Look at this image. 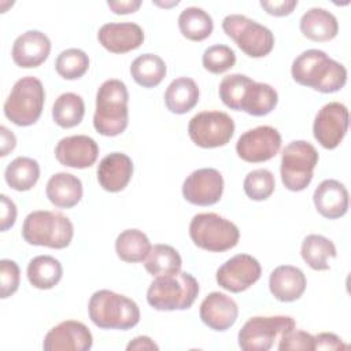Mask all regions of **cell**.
<instances>
[{"label": "cell", "instance_id": "obj_1", "mask_svg": "<svg viewBox=\"0 0 351 351\" xmlns=\"http://www.w3.org/2000/svg\"><path fill=\"white\" fill-rule=\"evenodd\" d=\"M292 78L314 90L333 93L347 82V70L337 60L321 49H306L298 55L291 66Z\"/></svg>", "mask_w": 351, "mask_h": 351}, {"label": "cell", "instance_id": "obj_2", "mask_svg": "<svg viewBox=\"0 0 351 351\" xmlns=\"http://www.w3.org/2000/svg\"><path fill=\"white\" fill-rule=\"evenodd\" d=\"M129 92L117 78L104 81L96 93L93 126L97 133L114 137L125 132L129 123Z\"/></svg>", "mask_w": 351, "mask_h": 351}, {"label": "cell", "instance_id": "obj_3", "mask_svg": "<svg viewBox=\"0 0 351 351\" xmlns=\"http://www.w3.org/2000/svg\"><path fill=\"white\" fill-rule=\"evenodd\" d=\"M88 313L90 321L101 329L128 330L140 321L137 303L110 289H99L90 296Z\"/></svg>", "mask_w": 351, "mask_h": 351}, {"label": "cell", "instance_id": "obj_4", "mask_svg": "<svg viewBox=\"0 0 351 351\" xmlns=\"http://www.w3.org/2000/svg\"><path fill=\"white\" fill-rule=\"evenodd\" d=\"M73 236L74 226L71 221L59 211H32L22 225V237L30 245L62 250L70 245Z\"/></svg>", "mask_w": 351, "mask_h": 351}, {"label": "cell", "instance_id": "obj_5", "mask_svg": "<svg viewBox=\"0 0 351 351\" xmlns=\"http://www.w3.org/2000/svg\"><path fill=\"white\" fill-rule=\"evenodd\" d=\"M199 295L197 280L186 271L156 277L148 287L147 302L159 311L186 310Z\"/></svg>", "mask_w": 351, "mask_h": 351}, {"label": "cell", "instance_id": "obj_6", "mask_svg": "<svg viewBox=\"0 0 351 351\" xmlns=\"http://www.w3.org/2000/svg\"><path fill=\"white\" fill-rule=\"evenodd\" d=\"M45 90L41 81L33 75L18 80L4 101V115L18 126L36 123L43 112Z\"/></svg>", "mask_w": 351, "mask_h": 351}, {"label": "cell", "instance_id": "obj_7", "mask_svg": "<svg viewBox=\"0 0 351 351\" xmlns=\"http://www.w3.org/2000/svg\"><path fill=\"white\" fill-rule=\"evenodd\" d=\"M189 236L202 250L223 252L237 245L240 230L233 222L215 213H200L191 219Z\"/></svg>", "mask_w": 351, "mask_h": 351}, {"label": "cell", "instance_id": "obj_8", "mask_svg": "<svg viewBox=\"0 0 351 351\" xmlns=\"http://www.w3.org/2000/svg\"><path fill=\"white\" fill-rule=\"evenodd\" d=\"M318 152L313 144L304 140L291 141L281 154V181L288 191L300 192L306 189L318 163Z\"/></svg>", "mask_w": 351, "mask_h": 351}, {"label": "cell", "instance_id": "obj_9", "mask_svg": "<svg viewBox=\"0 0 351 351\" xmlns=\"http://www.w3.org/2000/svg\"><path fill=\"white\" fill-rule=\"evenodd\" d=\"M222 29L226 36L251 58L266 56L274 47V36L271 30L245 15H226L222 21Z\"/></svg>", "mask_w": 351, "mask_h": 351}, {"label": "cell", "instance_id": "obj_10", "mask_svg": "<svg viewBox=\"0 0 351 351\" xmlns=\"http://www.w3.org/2000/svg\"><path fill=\"white\" fill-rule=\"evenodd\" d=\"M295 328V319L289 315L252 317L239 330V347L244 351H267Z\"/></svg>", "mask_w": 351, "mask_h": 351}, {"label": "cell", "instance_id": "obj_11", "mask_svg": "<svg viewBox=\"0 0 351 351\" xmlns=\"http://www.w3.org/2000/svg\"><path fill=\"white\" fill-rule=\"evenodd\" d=\"M234 133L233 119L223 111H202L188 123L191 140L202 148L226 145Z\"/></svg>", "mask_w": 351, "mask_h": 351}, {"label": "cell", "instance_id": "obj_12", "mask_svg": "<svg viewBox=\"0 0 351 351\" xmlns=\"http://www.w3.org/2000/svg\"><path fill=\"white\" fill-rule=\"evenodd\" d=\"M281 134L280 132L269 125L256 126L244 132L237 143V155L250 163H261L274 158L281 148Z\"/></svg>", "mask_w": 351, "mask_h": 351}, {"label": "cell", "instance_id": "obj_13", "mask_svg": "<svg viewBox=\"0 0 351 351\" xmlns=\"http://www.w3.org/2000/svg\"><path fill=\"white\" fill-rule=\"evenodd\" d=\"M348 129V110L343 103L330 101L318 110L313 134L326 149H335L344 138Z\"/></svg>", "mask_w": 351, "mask_h": 351}, {"label": "cell", "instance_id": "obj_14", "mask_svg": "<svg viewBox=\"0 0 351 351\" xmlns=\"http://www.w3.org/2000/svg\"><path fill=\"white\" fill-rule=\"evenodd\" d=\"M261 265L258 259L248 254H237L228 259L217 270V282L229 292H243L261 278Z\"/></svg>", "mask_w": 351, "mask_h": 351}, {"label": "cell", "instance_id": "obj_15", "mask_svg": "<svg viewBox=\"0 0 351 351\" xmlns=\"http://www.w3.org/2000/svg\"><path fill=\"white\" fill-rule=\"evenodd\" d=\"M223 193V177L213 167L192 171L182 184V196L195 206H211L219 202Z\"/></svg>", "mask_w": 351, "mask_h": 351}, {"label": "cell", "instance_id": "obj_16", "mask_svg": "<svg viewBox=\"0 0 351 351\" xmlns=\"http://www.w3.org/2000/svg\"><path fill=\"white\" fill-rule=\"evenodd\" d=\"M92 344L93 337L88 326L80 321L67 319L49 329L43 348L45 351H88Z\"/></svg>", "mask_w": 351, "mask_h": 351}, {"label": "cell", "instance_id": "obj_17", "mask_svg": "<svg viewBox=\"0 0 351 351\" xmlns=\"http://www.w3.org/2000/svg\"><path fill=\"white\" fill-rule=\"evenodd\" d=\"M55 156L58 162L66 167L86 169L96 162L99 145L92 137L85 134L67 136L56 144Z\"/></svg>", "mask_w": 351, "mask_h": 351}, {"label": "cell", "instance_id": "obj_18", "mask_svg": "<svg viewBox=\"0 0 351 351\" xmlns=\"http://www.w3.org/2000/svg\"><path fill=\"white\" fill-rule=\"evenodd\" d=\"M51 52V40L40 30H27L12 44L11 56L16 66L23 69L38 67Z\"/></svg>", "mask_w": 351, "mask_h": 351}, {"label": "cell", "instance_id": "obj_19", "mask_svg": "<svg viewBox=\"0 0 351 351\" xmlns=\"http://www.w3.org/2000/svg\"><path fill=\"white\" fill-rule=\"evenodd\" d=\"M97 40L107 51L125 53L143 44L144 32L134 22H110L99 29Z\"/></svg>", "mask_w": 351, "mask_h": 351}, {"label": "cell", "instance_id": "obj_20", "mask_svg": "<svg viewBox=\"0 0 351 351\" xmlns=\"http://www.w3.org/2000/svg\"><path fill=\"white\" fill-rule=\"evenodd\" d=\"M199 314L206 326L217 332H223L234 325L239 307L230 296L222 292H211L203 299Z\"/></svg>", "mask_w": 351, "mask_h": 351}, {"label": "cell", "instance_id": "obj_21", "mask_svg": "<svg viewBox=\"0 0 351 351\" xmlns=\"http://www.w3.org/2000/svg\"><path fill=\"white\" fill-rule=\"evenodd\" d=\"M133 176V162L122 152L106 155L97 166V181L107 192H119L126 188Z\"/></svg>", "mask_w": 351, "mask_h": 351}, {"label": "cell", "instance_id": "obj_22", "mask_svg": "<svg viewBox=\"0 0 351 351\" xmlns=\"http://www.w3.org/2000/svg\"><path fill=\"white\" fill-rule=\"evenodd\" d=\"M313 200L317 211L328 219H337L348 210V191L337 180H324L315 188Z\"/></svg>", "mask_w": 351, "mask_h": 351}, {"label": "cell", "instance_id": "obj_23", "mask_svg": "<svg viewBox=\"0 0 351 351\" xmlns=\"http://www.w3.org/2000/svg\"><path fill=\"white\" fill-rule=\"evenodd\" d=\"M269 289L271 295L280 302L298 300L306 291V276L296 266H277L270 273Z\"/></svg>", "mask_w": 351, "mask_h": 351}, {"label": "cell", "instance_id": "obj_24", "mask_svg": "<svg viewBox=\"0 0 351 351\" xmlns=\"http://www.w3.org/2000/svg\"><path fill=\"white\" fill-rule=\"evenodd\" d=\"M45 193L55 207L71 208L82 197V182L71 173L59 171L48 180Z\"/></svg>", "mask_w": 351, "mask_h": 351}, {"label": "cell", "instance_id": "obj_25", "mask_svg": "<svg viewBox=\"0 0 351 351\" xmlns=\"http://www.w3.org/2000/svg\"><path fill=\"white\" fill-rule=\"evenodd\" d=\"M300 32L311 41H329L339 33V22L336 16L321 7H313L307 10L300 18Z\"/></svg>", "mask_w": 351, "mask_h": 351}, {"label": "cell", "instance_id": "obj_26", "mask_svg": "<svg viewBox=\"0 0 351 351\" xmlns=\"http://www.w3.org/2000/svg\"><path fill=\"white\" fill-rule=\"evenodd\" d=\"M278 103L277 90L265 82L251 80L244 89L240 101V111L254 117H263L271 112Z\"/></svg>", "mask_w": 351, "mask_h": 351}, {"label": "cell", "instance_id": "obj_27", "mask_svg": "<svg viewBox=\"0 0 351 351\" xmlns=\"http://www.w3.org/2000/svg\"><path fill=\"white\" fill-rule=\"evenodd\" d=\"M165 104L173 114H185L199 101V86L189 77L173 80L165 92Z\"/></svg>", "mask_w": 351, "mask_h": 351}, {"label": "cell", "instance_id": "obj_28", "mask_svg": "<svg viewBox=\"0 0 351 351\" xmlns=\"http://www.w3.org/2000/svg\"><path fill=\"white\" fill-rule=\"evenodd\" d=\"M300 254L313 270H329L330 261L336 258V247L332 240L322 234H308L303 239Z\"/></svg>", "mask_w": 351, "mask_h": 351}, {"label": "cell", "instance_id": "obj_29", "mask_svg": "<svg viewBox=\"0 0 351 351\" xmlns=\"http://www.w3.org/2000/svg\"><path fill=\"white\" fill-rule=\"evenodd\" d=\"M27 280L37 289L53 288L63 276L60 262L51 255L34 256L27 265Z\"/></svg>", "mask_w": 351, "mask_h": 351}, {"label": "cell", "instance_id": "obj_30", "mask_svg": "<svg viewBox=\"0 0 351 351\" xmlns=\"http://www.w3.org/2000/svg\"><path fill=\"white\" fill-rule=\"evenodd\" d=\"M40 177V165L29 156H18L11 160L4 170V180L15 191L32 189Z\"/></svg>", "mask_w": 351, "mask_h": 351}, {"label": "cell", "instance_id": "obj_31", "mask_svg": "<svg viewBox=\"0 0 351 351\" xmlns=\"http://www.w3.org/2000/svg\"><path fill=\"white\" fill-rule=\"evenodd\" d=\"M166 63L155 53H143L130 64V74L143 88L158 86L166 77Z\"/></svg>", "mask_w": 351, "mask_h": 351}, {"label": "cell", "instance_id": "obj_32", "mask_svg": "<svg viewBox=\"0 0 351 351\" xmlns=\"http://www.w3.org/2000/svg\"><path fill=\"white\" fill-rule=\"evenodd\" d=\"M178 27L181 34L191 41L206 40L214 29L211 15L200 7H186L178 16Z\"/></svg>", "mask_w": 351, "mask_h": 351}, {"label": "cell", "instance_id": "obj_33", "mask_svg": "<svg viewBox=\"0 0 351 351\" xmlns=\"http://www.w3.org/2000/svg\"><path fill=\"white\" fill-rule=\"evenodd\" d=\"M151 247L147 234L138 229H126L121 232L115 240V252L118 258L129 263L144 261Z\"/></svg>", "mask_w": 351, "mask_h": 351}, {"label": "cell", "instance_id": "obj_34", "mask_svg": "<svg viewBox=\"0 0 351 351\" xmlns=\"http://www.w3.org/2000/svg\"><path fill=\"white\" fill-rule=\"evenodd\" d=\"M181 255L169 244H155L144 259L145 270L155 277L174 274L181 270Z\"/></svg>", "mask_w": 351, "mask_h": 351}, {"label": "cell", "instance_id": "obj_35", "mask_svg": "<svg viewBox=\"0 0 351 351\" xmlns=\"http://www.w3.org/2000/svg\"><path fill=\"white\" fill-rule=\"evenodd\" d=\"M85 114V104L80 95L66 92L58 96L52 106V118L56 125L64 129L74 128L81 123Z\"/></svg>", "mask_w": 351, "mask_h": 351}, {"label": "cell", "instance_id": "obj_36", "mask_svg": "<svg viewBox=\"0 0 351 351\" xmlns=\"http://www.w3.org/2000/svg\"><path fill=\"white\" fill-rule=\"evenodd\" d=\"M89 69L88 55L78 48L62 51L55 60L56 73L64 80H78Z\"/></svg>", "mask_w": 351, "mask_h": 351}, {"label": "cell", "instance_id": "obj_37", "mask_svg": "<svg viewBox=\"0 0 351 351\" xmlns=\"http://www.w3.org/2000/svg\"><path fill=\"white\" fill-rule=\"evenodd\" d=\"M276 180L270 170L267 169H256L250 171L243 182V188L245 195L251 200H266L274 192Z\"/></svg>", "mask_w": 351, "mask_h": 351}, {"label": "cell", "instance_id": "obj_38", "mask_svg": "<svg viewBox=\"0 0 351 351\" xmlns=\"http://www.w3.org/2000/svg\"><path fill=\"white\" fill-rule=\"evenodd\" d=\"M202 63L207 71L213 74H221L234 66L236 53L228 45L214 44L204 49L202 56Z\"/></svg>", "mask_w": 351, "mask_h": 351}, {"label": "cell", "instance_id": "obj_39", "mask_svg": "<svg viewBox=\"0 0 351 351\" xmlns=\"http://www.w3.org/2000/svg\"><path fill=\"white\" fill-rule=\"evenodd\" d=\"M250 81V77L239 73L223 77L218 88V93L222 103L234 111H240L241 96Z\"/></svg>", "mask_w": 351, "mask_h": 351}, {"label": "cell", "instance_id": "obj_40", "mask_svg": "<svg viewBox=\"0 0 351 351\" xmlns=\"http://www.w3.org/2000/svg\"><path fill=\"white\" fill-rule=\"evenodd\" d=\"M21 270L16 262L11 259L0 261V281H1V299H7L14 295L19 287Z\"/></svg>", "mask_w": 351, "mask_h": 351}, {"label": "cell", "instance_id": "obj_41", "mask_svg": "<svg viewBox=\"0 0 351 351\" xmlns=\"http://www.w3.org/2000/svg\"><path fill=\"white\" fill-rule=\"evenodd\" d=\"M280 351H289V350H304V351H313L314 350V336L304 332V330H291L285 333L278 340Z\"/></svg>", "mask_w": 351, "mask_h": 351}, {"label": "cell", "instance_id": "obj_42", "mask_svg": "<svg viewBox=\"0 0 351 351\" xmlns=\"http://www.w3.org/2000/svg\"><path fill=\"white\" fill-rule=\"evenodd\" d=\"M261 7L273 16H285L289 15L298 5V0H262Z\"/></svg>", "mask_w": 351, "mask_h": 351}, {"label": "cell", "instance_id": "obj_43", "mask_svg": "<svg viewBox=\"0 0 351 351\" xmlns=\"http://www.w3.org/2000/svg\"><path fill=\"white\" fill-rule=\"evenodd\" d=\"M348 348L347 344L343 343V340L329 332H322L314 336V350H346Z\"/></svg>", "mask_w": 351, "mask_h": 351}, {"label": "cell", "instance_id": "obj_44", "mask_svg": "<svg viewBox=\"0 0 351 351\" xmlns=\"http://www.w3.org/2000/svg\"><path fill=\"white\" fill-rule=\"evenodd\" d=\"M1 232L8 230L16 219V206L15 203L7 196V195H1Z\"/></svg>", "mask_w": 351, "mask_h": 351}, {"label": "cell", "instance_id": "obj_45", "mask_svg": "<svg viewBox=\"0 0 351 351\" xmlns=\"http://www.w3.org/2000/svg\"><path fill=\"white\" fill-rule=\"evenodd\" d=\"M107 5L115 14H132L140 8L141 0H108Z\"/></svg>", "mask_w": 351, "mask_h": 351}, {"label": "cell", "instance_id": "obj_46", "mask_svg": "<svg viewBox=\"0 0 351 351\" xmlns=\"http://www.w3.org/2000/svg\"><path fill=\"white\" fill-rule=\"evenodd\" d=\"M126 350H159V346L148 336H137L126 346Z\"/></svg>", "mask_w": 351, "mask_h": 351}, {"label": "cell", "instance_id": "obj_47", "mask_svg": "<svg viewBox=\"0 0 351 351\" xmlns=\"http://www.w3.org/2000/svg\"><path fill=\"white\" fill-rule=\"evenodd\" d=\"M0 133H1V156H7L16 145V138L15 134L8 130L5 126L0 128Z\"/></svg>", "mask_w": 351, "mask_h": 351}, {"label": "cell", "instance_id": "obj_48", "mask_svg": "<svg viewBox=\"0 0 351 351\" xmlns=\"http://www.w3.org/2000/svg\"><path fill=\"white\" fill-rule=\"evenodd\" d=\"M155 4H158V5H162V7H170V5H177L178 4V1H173V3H170V4H167V3H159V1H154Z\"/></svg>", "mask_w": 351, "mask_h": 351}]
</instances>
